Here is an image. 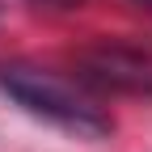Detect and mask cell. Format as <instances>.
I'll return each mask as SVG.
<instances>
[{
	"instance_id": "4",
	"label": "cell",
	"mask_w": 152,
	"mask_h": 152,
	"mask_svg": "<svg viewBox=\"0 0 152 152\" xmlns=\"http://www.w3.org/2000/svg\"><path fill=\"white\" fill-rule=\"evenodd\" d=\"M140 4H148V9H152V0H140Z\"/></svg>"
},
{
	"instance_id": "1",
	"label": "cell",
	"mask_w": 152,
	"mask_h": 152,
	"mask_svg": "<svg viewBox=\"0 0 152 152\" xmlns=\"http://www.w3.org/2000/svg\"><path fill=\"white\" fill-rule=\"evenodd\" d=\"M0 93L30 110L34 118H42L59 131H72L80 140H102L114 131L110 114L89 97L80 85L64 80L51 68H34V64H0Z\"/></svg>"
},
{
	"instance_id": "2",
	"label": "cell",
	"mask_w": 152,
	"mask_h": 152,
	"mask_svg": "<svg viewBox=\"0 0 152 152\" xmlns=\"http://www.w3.org/2000/svg\"><path fill=\"white\" fill-rule=\"evenodd\" d=\"M80 80L97 89L152 97V59L131 47H93L89 55H80Z\"/></svg>"
},
{
	"instance_id": "3",
	"label": "cell",
	"mask_w": 152,
	"mask_h": 152,
	"mask_svg": "<svg viewBox=\"0 0 152 152\" xmlns=\"http://www.w3.org/2000/svg\"><path fill=\"white\" fill-rule=\"evenodd\" d=\"M42 4H64V9H72V4H80V0H42Z\"/></svg>"
}]
</instances>
